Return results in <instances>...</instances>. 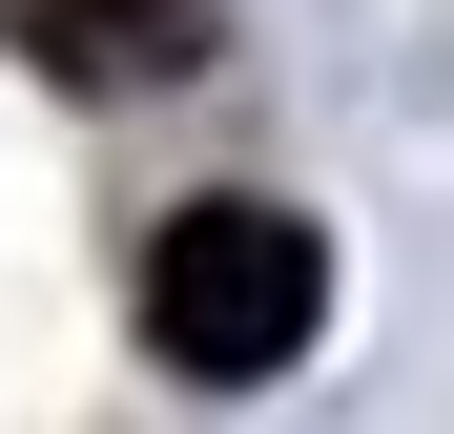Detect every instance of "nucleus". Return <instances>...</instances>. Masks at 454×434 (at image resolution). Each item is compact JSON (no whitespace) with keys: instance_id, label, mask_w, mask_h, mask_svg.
<instances>
[{"instance_id":"1","label":"nucleus","mask_w":454,"mask_h":434,"mask_svg":"<svg viewBox=\"0 0 454 434\" xmlns=\"http://www.w3.org/2000/svg\"><path fill=\"white\" fill-rule=\"evenodd\" d=\"M310 331H331V228H310V207H269V186L166 207V249H145V351H166L186 393L310 373Z\"/></svg>"},{"instance_id":"2","label":"nucleus","mask_w":454,"mask_h":434,"mask_svg":"<svg viewBox=\"0 0 454 434\" xmlns=\"http://www.w3.org/2000/svg\"><path fill=\"white\" fill-rule=\"evenodd\" d=\"M0 42L42 83H83V104H145V83H186L227 42V0H0Z\"/></svg>"}]
</instances>
